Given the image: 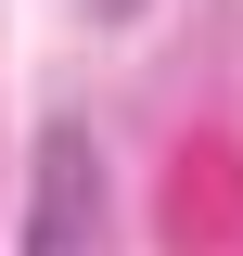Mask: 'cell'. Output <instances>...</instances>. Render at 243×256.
<instances>
[{"label": "cell", "instance_id": "7a4b0ae2", "mask_svg": "<svg viewBox=\"0 0 243 256\" xmlns=\"http://www.w3.org/2000/svg\"><path fill=\"white\" fill-rule=\"evenodd\" d=\"M90 13H141V0H90Z\"/></svg>", "mask_w": 243, "mask_h": 256}, {"label": "cell", "instance_id": "6da1fadb", "mask_svg": "<svg viewBox=\"0 0 243 256\" xmlns=\"http://www.w3.org/2000/svg\"><path fill=\"white\" fill-rule=\"evenodd\" d=\"M26 256H102V154H90V128H38V166H26Z\"/></svg>", "mask_w": 243, "mask_h": 256}]
</instances>
